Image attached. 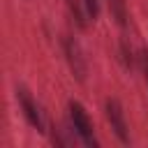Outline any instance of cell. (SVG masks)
<instances>
[{"label": "cell", "mask_w": 148, "mask_h": 148, "mask_svg": "<svg viewBox=\"0 0 148 148\" xmlns=\"http://www.w3.org/2000/svg\"><path fill=\"white\" fill-rule=\"evenodd\" d=\"M81 5H83V9H86V14H88V18H97V14H99V0H81Z\"/></svg>", "instance_id": "obj_8"}, {"label": "cell", "mask_w": 148, "mask_h": 148, "mask_svg": "<svg viewBox=\"0 0 148 148\" xmlns=\"http://www.w3.org/2000/svg\"><path fill=\"white\" fill-rule=\"evenodd\" d=\"M111 16L118 21V25H127V2L125 0H109Z\"/></svg>", "instance_id": "obj_5"}, {"label": "cell", "mask_w": 148, "mask_h": 148, "mask_svg": "<svg viewBox=\"0 0 148 148\" xmlns=\"http://www.w3.org/2000/svg\"><path fill=\"white\" fill-rule=\"evenodd\" d=\"M139 62H141V72H143V79H146V86H148V49H141Z\"/></svg>", "instance_id": "obj_9"}, {"label": "cell", "mask_w": 148, "mask_h": 148, "mask_svg": "<svg viewBox=\"0 0 148 148\" xmlns=\"http://www.w3.org/2000/svg\"><path fill=\"white\" fill-rule=\"evenodd\" d=\"M67 7H69V12H72V16H74L76 25H79V28H86V21H83V12H81L79 2H76V0H67Z\"/></svg>", "instance_id": "obj_7"}, {"label": "cell", "mask_w": 148, "mask_h": 148, "mask_svg": "<svg viewBox=\"0 0 148 148\" xmlns=\"http://www.w3.org/2000/svg\"><path fill=\"white\" fill-rule=\"evenodd\" d=\"M104 113H106V120H109L111 130L116 132V136L123 143H130V127H127V120H125V111H123V106L116 97H109L104 102Z\"/></svg>", "instance_id": "obj_3"}, {"label": "cell", "mask_w": 148, "mask_h": 148, "mask_svg": "<svg viewBox=\"0 0 148 148\" xmlns=\"http://www.w3.org/2000/svg\"><path fill=\"white\" fill-rule=\"evenodd\" d=\"M67 111H69L72 130H74V134L81 139V143H86V146H97L95 130H92V120H90V116L86 113V109H83L79 102L72 99V102L67 104Z\"/></svg>", "instance_id": "obj_1"}, {"label": "cell", "mask_w": 148, "mask_h": 148, "mask_svg": "<svg viewBox=\"0 0 148 148\" xmlns=\"http://www.w3.org/2000/svg\"><path fill=\"white\" fill-rule=\"evenodd\" d=\"M62 51H65V58H67V65L72 69V74L79 79V81H86V74H88V62H86V56L79 46V42L74 37H62Z\"/></svg>", "instance_id": "obj_2"}, {"label": "cell", "mask_w": 148, "mask_h": 148, "mask_svg": "<svg viewBox=\"0 0 148 148\" xmlns=\"http://www.w3.org/2000/svg\"><path fill=\"white\" fill-rule=\"evenodd\" d=\"M120 60H123V65L127 67V69H132L134 67V53H132V49H130V44L127 42H120Z\"/></svg>", "instance_id": "obj_6"}, {"label": "cell", "mask_w": 148, "mask_h": 148, "mask_svg": "<svg viewBox=\"0 0 148 148\" xmlns=\"http://www.w3.org/2000/svg\"><path fill=\"white\" fill-rule=\"evenodd\" d=\"M16 99H18V106L25 116V120L37 130V132H44V116L39 111V104L32 99V95L25 90V88H16Z\"/></svg>", "instance_id": "obj_4"}]
</instances>
